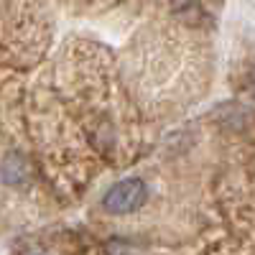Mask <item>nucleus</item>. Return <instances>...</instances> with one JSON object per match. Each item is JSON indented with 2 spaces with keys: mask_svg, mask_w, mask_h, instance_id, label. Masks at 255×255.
Wrapping results in <instances>:
<instances>
[{
  "mask_svg": "<svg viewBox=\"0 0 255 255\" xmlns=\"http://www.w3.org/2000/svg\"><path fill=\"white\" fill-rule=\"evenodd\" d=\"M145 199H148V186L143 179H123L115 186H110V191L102 199V207L110 215H130V212L145 204Z\"/></svg>",
  "mask_w": 255,
  "mask_h": 255,
  "instance_id": "obj_1",
  "label": "nucleus"
},
{
  "mask_svg": "<svg viewBox=\"0 0 255 255\" xmlns=\"http://www.w3.org/2000/svg\"><path fill=\"white\" fill-rule=\"evenodd\" d=\"M171 3H174V8H179V10H181L186 3H191V0H171Z\"/></svg>",
  "mask_w": 255,
  "mask_h": 255,
  "instance_id": "obj_2",
  "label": "nucleus"
}]
</instances>
